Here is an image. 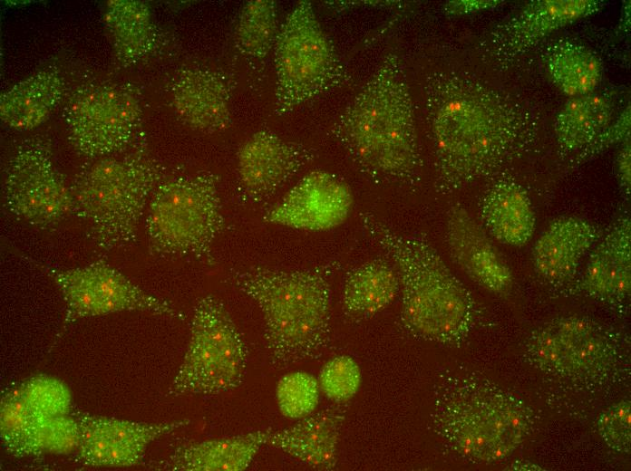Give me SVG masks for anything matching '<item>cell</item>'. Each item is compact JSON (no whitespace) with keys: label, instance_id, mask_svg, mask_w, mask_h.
Returning <instances> with one entry per match:
<instances>
[{"label":"cell","instance_id":"6da1fadb","mask_svg":"<svg viewBox=\"0 0 631 471\" xmlns=\"http://www.w3.org/2000/svg\"><path fill=\"white\" fill-rule=\"evenodd\" d=\"M332 131L365 175L388 183L416 178L422 160L414 112L396 53L383 58Z\"/></svg>","mask_w":631,"mask_h":471},{"label":"cell","instance_id":"7a4b0ae2","mask_svg":"<svg viewBox=\"0 0 631 471\" xmlns=\"http://www.w3.org/2000/svg\"><path fill=\"white\" fill-rule=\"evenodd\" d=\"M335 266L298 270L253 266L230 271L233 284L261 311L274 369L314 360L328 345Z\"/></svg>","mask_w":631,"mask_h":471},{"label":"cell","instance_id":"3957f363","mask_svg":"<svg viewBox=\"0 0 631 471\" xmlns=\"http://www.w3.org/2000/svg\"><path fill=\"white\" fill-rule=\"evenodd\" d=\"M362 224L394 264L404 326L433 342H463L475 324L476 305L436 249L428 240L399 233L372 215H364Z\"/></svg>","mask_w":631,"mask_h":471},{"label":"cell","instance_id":"277c9868","mask_svg":"<svg viewBox=\"0 0 631 471\" xmlns=\"http://www.w3.org/2000/svg\"><path fill=\"white\" fill-rule=\"evenodd\" d=\"M428 101L442 188L455 190L485 177L511 155L517 136L478 83L437 77Z\"/></svg>","mask_w":631,"mask_h":471},{"label":"cell","instance_id":"5b68a950","mask_svg":"<svg viewBox=\"0 0 631 471\" xmlns=\"http://www.w3.org/2000/svg\"><path fill=\"white\" fill-rule=\"evenodd\" d=\"M432 423L459 455L477 463L508 457L525 439L529 416L512 395L476 379L451 380L436 399Z\"/></svg>","mask_w":631,"mask_h":471},{"label":"cell","instance_id":"8992f818","mask_svg":"<svg viewBox=\"0 0 631 471\" xmlns=\"http://www.w3.org/2000/svg\"><path fill=\"white\" fill-rule=\"evenodd\" d=\"M160 170L142 155L100 159L70 187L72 212L90 227L93 243L111 250L131 242Z\"/></svg>","mask_w":631,"mask_h":471},{"label":"cell","instance_id":"52a82bcc","mask_svg":"<svg viewBox=\"0 0 631 471\" xmlns=\"http://www.w3.org/2000/svg\"><path fill=\"white\" fill-rule=\"evenodd\" d=\"M225 228L218 176H179L155 187L145 220L152 254L211 258L212 245Z\"/></svg>","mask_w":631,"mask_h":471},{"label":"cell","instance_id":"ba28073f","mask_svg":"<svg viewBox=\"0 0 631 471\" xmlns=\"http://www.w3.org/2000/svg\"><path fill=\"white\" fill-rule=\"evenodd\" d=\"M274 47V111L279 116L345 80L337 53L307 0L299 1L288 14Z\"/></svg>","mask_w":631,"mask_h":471},{"label":"cell","instance_id":"9c48e42d","mask_svg":"<svg viewBox=\"0 0 631 471\" xmlns=\"http://www.w3.org/2000/svg\"><path fill=\"white\" fill-rule=\"evenodd\" d=\"M247 362L246 342L223 303L206 295L194 308L189 345L169 394L231 390L243 381Z\"/></svg>","mask_w":631,"mask_h":471},{"label":"cell","instance_id":"30bf717a","mask_svg":"<svg viewBox=\"0 0 631 471\" xmlns=\"http://www.w3.org/2000/svg\"><path fill=\"white\" fill-rule=\"evenodd\" d=\"M69 138L89 157L108 155L124 148L140 121L136 97L115 84H98L79 91L65 110Z\"/></svg>","mask_w":631,"mask_h":471},{"label":"cell","instance_id":"8fae6325","mask_svg":"<svg viewBox=\"0 0 631 471\" xmlns=\"http://www.w3.org/2000/svg\"><path fill=\"white\" fill-rule=\"evenodd\" d=\"M528 351L543 370L587 380L606 373L614 358L613 343L597 322L580 316L552 319L532 332Z\"/></svg>","mask_w":631,"mask_h":471},{"label":"cell","instance_id":"7c38bea8","mask_svg":"<svg viewBox=\"0 0 631 471\" xmlns=\"http://www.w3.org/2000/svg\"><path fill=\"white\" fill-rule=\"evenodd\" d=\"M49 273L66 303L65 322L122 311L183 318L170 303L141 289L104 262Z\"/></svg>","mask_w":631,"mask_h":471},{"label":"cell","instance_id":"4fadbf2b","mask_svg":"<svg viewBox=\"0 0 631 471\" xmlns=\"http://www.w3.org/2000/svg\"><path fill=\"white\" fill-rule=\"evenodd\" d=\"M5 197L12 213L37 226L54 225L72 212L70 187L41 140H26L18 147L7 170Z\"/></svg>","mask_w":631,"mask_h":471},{"label":"cell","instance_id":"5bb4252c","mask_svg":"<svg viewBox=\"0 0 631 471\" xmlns=\"http://www.w3.org/2000/svg\"><path fill=\"white\" fill-rule=\"evenodd\" d=\"M353 204L345 181L328 171L313 170L265 215L264 221L298 230L327 231L345 222Z\"/></svg>","mask_w":631,"mask_h":471},{"label":"cell","instance_id":"9a60e30c","mask_svg":"<svg viewBox=\"0 0 631 471\" xmlns=\"http://www.w3.org/2000/svg\"><path fill=\"white\" fill-rule=\"evenodd\" d=\"M74 417L80 427L79 457L92 466H135L152 441L189 423H141L86 413Z\"/></svg>","mask_w":631,"mask_h":471},{"label":"cell","instance_id":"2e32d148","mask_svg":"<svg viewBox=\"0 0 631 471\" xmlns=\"http://www.w3.org/2000/svg\"><path fill=\"white\" fill-rule=\"evenodd\" d=\"M314 155L269 130L248 137L237 154V171L245 197L259 202L286 184Z\"/></svg>","mask_w":631,"mask_h":471},{"label":"cell","instance_id":"e0dca14e","mask_svg":"<svg viewBox=\"0 0 631 471\" xmlns=\"http://www.w3.org/2000/svg\"><path fill=\"white\" fill-rule=\"evenodd\" d=\"M445 237L454 262L480 286L498 294L511 288V270L466 210L454 207L449 212Z\"/></svg>","mask_w":631,"mask_h":471},{"label":"cell","instance_id":"ac0fdd59","mask_svg":"<svg viewBox=\"0 0 631 471\" xmlns=\"http://www.w3.org/2000/svg\"><path fill=\"white\" fill-rule=\"evenodd\" d=\"M171 101L178 117L195 130L219 132L231 124L228 88L209 69L192 67L180 72L171 88Z\"/></svg>","mask_w":631,"mask_h":471},{"label":"cell","instance_id":"d6986e66","mask_svg":"<svg viewBox=\"0 0 631 471\" xmlns=\"http://www.w3.org/2000/svg\"><path fill=\"white\" fill-rule=\"evenodd\" d=\"M345 403L312 413L292 427L271 431L267 445L319 470H333L345 419Z\"/></svg>","mask_w":631,"mask_h":471},{"label":"cell","instance_id":"ffe728a7","mask_svg":"<svg viewBox=\"0 0 631 471\" xmlns=\"http://www.w3.org/2000/svg\"><path fill=\"white\" fill-rule=\"evenodd\" d=\"M599 234L597 226L582 217L571 216L555 219L532 249L537 273L551 284L569 281Z\"/></svg>","mask_w":631,"mask_h":471},{"label":"cell","instance_id":"44dd1931","mask_svg":"<svg viewBox=\"0 0 631 471\" xmlns=\"http://www.w3.org/2000/svg\"><path fill=\"white\" fill-rule=\"evenodd\" d=\"M631 223L619 218L590 255L582 287L601 301L621 302L630 293Z\"/></svg>","mask_w":631,"mask_h":471},{"label":"cell","instance_id":"7402d4cb","mask_svg":"<svg viewBox=\"0 0 631 471\" xmlns=\"http://www.w3.org/2000/svg\"><path fill=\"white\" fill-rule=\"evenodd\" d=\"M595 0L533 1L497 32L494 42L504 53L514 56L534 45L554 30L597 12Z\"/></svg>","mask_w":631,"mask_h":471},{"label":"cell","instance_id":"603a6c76","mask_svg":"<svg viewBox=\"0 0 631 471\" xmlns=\"http://www.w3.org/2000/svg\"><path fill=\"white\" fill-rule=\"evenodd\" d=\"M271 428L181 446L159 468L173 471H242L267 445Z\"/></svg>","mask_w":631,"mask_h":471},{"label":"cell","instance_id":"cb8c5ba5","mask_svg":"<svg viewBox=\"0 0 631 471\" xmlns=\"http://www.w3.org/2000/svg\"><path fill=\"white\" fill-rule=\"evenodd\" d=\"M481 219L500 243L521 247L531 239L536 217L526 191L513 181H499L485 194L480 207Z\"/></svg>","mask_w":631,"mask_h":471},{"label":"cell","instance_id":"d4e9b609","mask_svg":"<svg viewBox=\"0 0 631 471\" xmlns=\"http://www.w3.org/2000/svg\"><path fill=\"white\" fill-rule=\"evenodd\" d=\"M63 82L58 72L43 70L1 95L0 118L7 126L32 130L44 122L59 103Z\"/></svg>","mask_w":631,"mask_h":471},{"label":"cell","instance_id":"484cf974","mask_svg":"<svg viewBox=\"0 0 631 471\" xmlns=\"http://www.w3.org/2000/svg\"><path fill=\"white\" fill-rule=\"evenodd\" d=\"M396 271L384 260L365 262L350 270L342 290V307L351 318H365L384 310L396 297Z\"/></svg>","mask_w":631,"mask_h":471},{"label":"cell","instance_id":"4316f807","mask_svg":"<svg viewBox=\"0 0 631 471\" xmlns=\"http://www.w3.org/2000/svg\"><path fill=\"white\" fill-rule=\"evenodd\" d=\"M612 114V105L602 95L587 93L573 97L555 120L558 144L569 151L586 149L609 127Z\"/></svg>","mask_w":631,"mask_h":471},{"label":"cell","instance_id":"83f0119b","mask_svg":"<svg viewBox=\"0 0 631 471\" xmlns=\"http://www.w3.org/2000/svg\"><path fill=\"white\" fill-rule=\"evenodd\" d=\"M544 62L553 83L568 96L591 93L600 81L597 58L586 47L572 42L560 41L551 45Z\"/></svg>","mask_w":631,"mask_h":471},{"label":"cell","instance_id":"f1b7e54d","mask_svg":"<svg viewBox=\"0 0 631 471\" xmlns=\"http://www.w3.org/2000/svg\"><path fill=\"white\" fill-rule=\"evenodd\" d=\"M105 21L120 58L134 62L145 55L154 42L150 12L136 0H112L106 6Z\"/></svg>","mask_w":631,"mask_h":471},{"label":"cell","instance_id":"f546056e","mask_svg":"<svg viewBox=\"0 0 631 471\" xmlns=\"http://www.w3.org/2000/svg\"><path fill=\"white\" fill-rule=\"evenodd\" d=\"M277 9L273 0L247 2L236 28L237 47L252 59H263L275 46L278 34Z\"/></svg>","mask_w":631,"mask_h":471},{"label":"cell","instance_id":"4dcf8cb0","mask_svg":"<svg viewBox=\"0 0 631 471\" xmlns=\"http://www.w3.org/2000/svg\"><path fill=\"white\" fill-rule=\"evenodd\" d=\"M38 418L24 400L19 387L3 395L0 435L7 452L17 457L33 456V436Z\"/></svg>","mask_w":631,"mask_h":471},{"label":"cell","instance_id":"1f68e13d","mask_svg":"<svg viewBox=\"0 0 631 471\" xmlns=\"http://www.w3.org/2000/svg\"><path fill=\"white\" fill-rule=\"evenodd\" d=\"M317 379L306 371H293L281 377L276 388L280 413L290 419H300L312 414L319 402Z\"/></svg>","mask_w":631,"mask_h":471},{"label":"cell","instance_id":"d6a6232c","mask_svg":"<svg viewBox=\"0 0 631 471\" xmlns=\"http://www.w3.org/2000/svg\"><path fill=\"white\" fill-rule=\"evenodd\" d=\"M22 396L39 417H55L69 414L71 393L67 386L55 378L36 375L19 386Z\"/></svg>","mask_w":631,"mask_h":471},{"label":"cell","instance_id":"836d02e7","mask_svg":"<svg viewBox=\"0 0 631 471\" xmlns=\"http://www.w3.org/2000/svg\"><path fill=\"white\" fill-rule=\"evenodd\" d=\"M80 427L74 416L39 417L33 436V456L68 454L78 449Z\"/></svg>","mask_w":631,"mask_h":471},{"label":"cell","instance_id":"e575fe53","mask_svg":"<svg viewBox=\"0 0 631 471\" xmlns=\"http://www.w3.org/2000/svg\"><path fill=\"white\" fill-rule=\"evenodd\" d=\"M317 380L320 390L328 399L336 404L346 403L359 390L362 372L354 359L340 355L323 365Z\"/></svg>","mask_w":631,"mask_h":471},{"label":"cell","instance_id":"d590c367","mask_svg":"<svg viewBox=\"0 0 631 471\" xmlns=\"http://www.w3.org/2000/svg\"><path fill=\"white\" fill-rule=\"evenodd\" d=\"M604 442L617 453L629 454L631 447V404L621 400L605 409L597 422Z\"/></svg>","mask_w":631,"mask_h":471},{"label":"cell","instance_id":"8d00e7d4","mask_svg":"<svg viewBox=\"0 0 631 471\" xmlns=\"http://www.w3.org/2000/svg\"><path fill=\"white\" fill-rule=\"evenodd\" d=\"M617 177L621 187L626 194L630 192V143L627 142L617 158Z\"/></svg>","mask_w":631,"mask_h":471},{"label":"cell","instance_id":"74e56055","mask_svg":"<svg viewBox=\"0 0 631 471\" xmlns=\"http://www.w3.org/2000/svg\"><path fill=\"white\" fill-rule=\"evenodd\" d=\"M511 470H543L539 466L532 464L529 461L515 462L510 465Z\"/></svg>","mask_w":631,"mask_h":471}]
</instances>
